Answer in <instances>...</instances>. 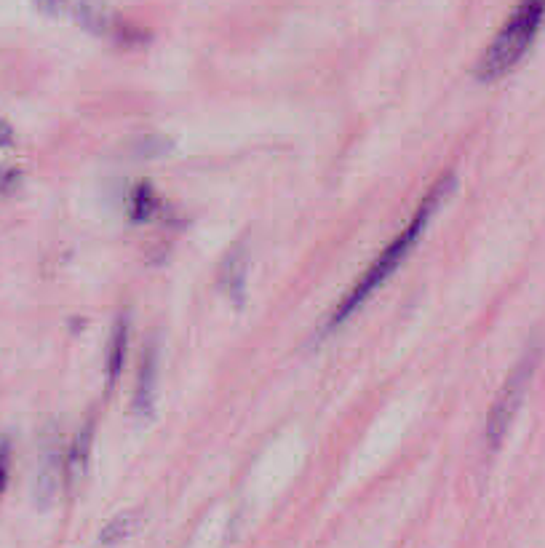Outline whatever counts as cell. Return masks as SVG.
I'll return each instance as SVG.
<instances>
[{
    "instance_id": "9c48e42d",
    "label": "cell",
    "mask_w": 545,
    "mask_h": 548,
    "mask_svg": "<svg viewBox=\"0 0 545 548\" xmlns=\"http://www.w3.org/2000/svg\"><path fill=\"white\" fill-rule=\"evenodd\" d=\"M139 519H142L139 511H126V514L113 516V519L102 527V532H99V543H102V546H115V543H121V540H126L129 535H134V530L139 527Z\"/></svg>"
},
{
    "instance_id": "ba28073f",
    "label": "cell",
    "mask_w": 545,
    "mask_h": 548,
    "mask_svg": "<svg viewBox=\"0 0 545 548\" xmlns=\"http://www.w3.org/2000/svg\"><path fill=\"white\" fill-rule=\"evenodd\" d=\"M126 351H129V319L121 316V319L115 321L110 345H107V383L110 385H115V380L121 377Z\"/></svg>"
},
{
    "instance_id": "8992f818",
    "label": "cell",
    "mask_w": 545,
    "mask_h": 548,
    "mask_svg": "<svg viewBox=\"0 0 545 548\" xmlns=\"http://www.w3.org/2000/svg\"><path fill=\"white\" fill-rule=\"evenodd\" d=\"M91 444H94V423L89 420V423L75 434L73 444H70V450H67L65 479L70 487H73L78 479H83V474H86V466H89V458H91Z\"/></svg>"
},
{
    "instance_id": "8fae6325",
    "label": "cell",
    "mask_w": 545,
    "mask_h": 548,
    "mask_svg": "<svg viewBox=\"0 0 545 548\" xmlns=\"http://www.w3.org/2000/svg\"><path fill=\"white\" fill-rule=\"evenodd\" d=\"M78 22L83 27H89L91 33H105L107 25H110V17H107L102 3H97V0H83L81 6H78Z\"/></svg>"
},
{
    "instance_id": "6da1fadb",
    "label": "cell",
    "mask_w": 545,
    "mask_h": 548,
    "mask_svg": "<svg viewBox=\"0 0 545 548\" xmlns=\"http://www.w3.org/2000/svg\"><path fill=\"white\" fill-rule=\"evenodd\" d=\"M452 185H455V180H452V177H444V180H439L436 185H433L431 193L425 196L423 204L417 206V212L412 214V220L407 222V228L401 230L399 236L393 238L391 244L385 246L383 252H380V257H377V260L372 262L367 270H364V276L358 279L356 287L350 289L348 295L342 297V303L337 305V311H334L332 319H329V329L345 324V321H348L350 316H353V313L361 308V305L367 303L369 297L375 295L377 289L383 287L385 281L391 279L401 262L407 260V254L412 252V246L417 244V238L425 233V228H428V222H431L433 212L439 209L441 198L447 196L449 190H452Z\"/></svg>"
},
{
    "instance_id": "4fadbf2b",
    "label": "cell",
    "mask_w": 545,
    "mask_h": 548,
    "mask_svg": "<svg viewBox=\"0 0 545 548\" xmlns=\"http://www.w3.org/2000/svg\"><path fill=\"white\" fill-rule=\"evenodd\" d=\"M35 6H38V11H43V14L57 17L59 11H62V6H65V0H35Z\"/></svg>"
},
{
    "instance_id": "5b68a950",
    "label": "cell",
    "mask_w": 545,
    "mask_h": 548,
    "mask_svg": "<svg viewBox=\"0 0 545 548\" xmlns=\"http://www.w3.org/2000/svg\"><path fill=\"white\" fill-rule=\"evenodd\" d=\"M246 273H249V257H246L244 246H233V252L225 257L220 268V284L230 300L244 305L246 295Z\"/></svg>"
},
{
    "instance_id": "52a82bcc",
    "label": "cell",
    "mask_w": 545,
    "mask_h": 548,
    "mask_svg": "<svg viewBox=\"0 0 545 548\" xmlns=\"http://www.w3.org/2000/svg\"><path fill=\"white\" fill-rule=\"evenodd\" d=\"M59 484V450H57V439H51L46 444L41 458V468H38V484H35V498L41 506H46L54 492H57Z\"/></svg>"
},
{
    "instance_id": "3957f363",
    "label": "cell",
    "mask_w": 545,
    "mask_h": 548,
    "mask_svg": "<svg viewBox=\"0 0 545 548\" xmlns=\"http://www.w3.org/2000/svg\"><path fill=\"white\" fill-rule=\"evenodd\" d=\"M532 369H535V353H529L524 359L519 361V367L513 369L511 377L505 380V385L497 393L495 404H492V412H489L487 420V442L492 447H500L503 442V436L508 434V428H511L513 418H516V412L521 407V399H524V393H527L529 377H532Z\"/></svg>"
},
{
    "instance_id": "7c38bea8",
    "label": "cell",
    "mask_w": 545,
    "mask_h": 548,
    "mask_svg": "<svg viewBox=\"0 0 545 548\" xmlns=\"http://www.w3.org/2000/svg\"><path fill=\"white\" fill-rule=\"evenodd\" d=\"M11 474V444L9 439H0V495L6 490Z\"/></svg>"
},
{
    "instance_id": "5bb4252c",
    "label": "cell",
    "mask_w": 545,
    "mask_h": 548,
    "mask_svg": "<svg viewBox=\"0 0 545 548\" xmlns=\"http://www.w3.org/2000/svg\"><path fill=\"white\" fill-rule=\"evenodd\" d=\"M0 148H14V129L0 118Z\"/></svg>"
},
{
    "instance_id": "7a4b0ae2",
    "label": "cell",
    "mask_w": 545,
    "mask_h": 548,
    "mask_svg": "<svg viewBox=\"0 0 545 548\" xmlns=\"http://www.w3.org/2000/svg\"><path fill=\"white\" fill-rule=\"evenodd\" d=\"M545 19V0H521L513 9L495 41L489 43V49L481 54L476 75L479 81H497L505 73H511L519 65V59L527 54V49L535 41L537 30Z\"/></svg>"
},
{
    "instance_id": "30bf717a",
    "label": "cell",
    "mask_w": 545,
    "mask_h": 548,
    "mask_svg": "<svg viewBox=\"0 0 545 548\" xmlns=\"http://www.w3.org/2000/svg\"><path fill=\"white\" fill-rule=\"evenodd\" d=\"M129 206L134 220H153L155 214L161 212V201L155 196V190L150 182H139L137 188L131 190Z\"/></svg>"
},
{
    "instance_id": "277c9868",
    "label": "cell",
    "mask_w": 545,
    "mask_h": 548,
    "mask_svg": "<svg viewBox=\"0 0 545 548\" xmlns=\"http://www.w3.org/2000/svg\"><path fill=\"white\" fill-rule=\"evenodd\" d=\"M155 391H158V348H155V343H150L147 351L142 353L137 385H134V415L139 420L153 418Z\"/></svg>"
}]
</instances>
